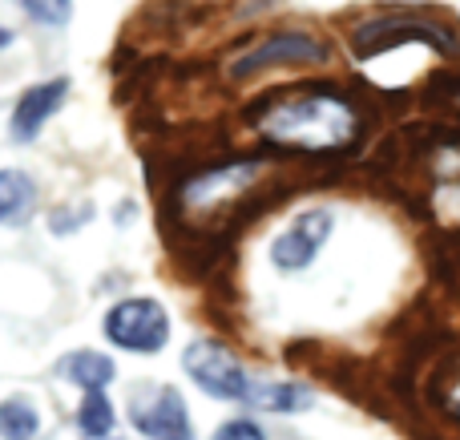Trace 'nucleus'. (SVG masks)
<instances>
[{
  "label": "nucleus",
  "mask_w": 460,
  "mask_h": 440,
  "mask_svg": "<svg viewBox=\"0 0 460 440\" xmlns=\"http://www.w3.org/2000/svg\"><path fill=\"white\" fill-rule=\"evenodd\" d=\"M327 234H332V210H303V215L270 242V263H275L279 271H303V267L315 263Z\"/></svg>",
  "instance_id": "obj_4"
},
{
  "label": "nucleus",
  "mask_w": 460,
  "mask_h": 440,
  "mask_svg": "<svg viewBox=\"0 0 460 440\" xmlns=\"http://www.w3.org/2000/svg\"><path fill=\"white\" fill-rule=\"evenodd\" d=\"M182 368L215 400H246V392H251V380H246L243 364L223 344H215V339H194L182 352Z\"/></svg>",
  "instance_id": "obj_3"
},
{
  "label": "nucleus",
  "mask_w": 460,
  "mask_h": 440,
  "mask_svg": "<svg viewBox=\"0 0 460 440\" xmlns=\"http://www.w3.org/2000/svg\"><path fill=\"white\" fill-rule=\"evenodd\" d=\"M215 440H267V436H262V428L254 420H226L215 433Z\"/></svg>",
  "instance_id": "obj_15"
},
{
  "label": "nucleus",
  "mask_w": 460,
  "mask_h": 440,
  "mask_svg": "<svg viewBox=\"0 0 460 440\" xmlns=\"http://www.w3.org/2000/svg\"><path fill=\"white\" fill-rule=\"evenodd\" d=\"M77 428L85 440H105L113 433V404L105 392H85L77 409Z\"/></svg>",
  "instance_id": "obj_13"
},
{
  "label": "nucleus",
  "mask_w": 460,
  "mask_h": 440,
  "mask_svg": "<svg viewBox=\"0 0 460 440\" xmlns=\"http://www.w3.org/2000/svg\"><path fill=\"white\" fill-rule=\"evenodd\" d=\"M8 40H13V32H8V29H4V24H0V48H4V45H8Z\"/></svg>",
  "instance_id": "obj_17"
},
{
  "label": "nucleus",
  "mask_w": 460,
  "mask_h": 440,
  "mask_svg": "<svg viewBox=\"0 0 460 440\" xmlns=\"http://www.w3.org/2000/svg\"><path fill=\"white\" fill-rule=\"evenodd\" d=\"M327 61V48L319 45L307 32H283V37H267L251 48L246 57L234 61V77H246V73H259L267 65H319Z\"/></svg>",
  "instance_id": "obj_6"
},
{
  "label": "nucleus",
  "mask_w": 460,
  "mask_h": 440,
  "mask_svg": "<svg viewBox=\"0 0 460 440\" xmlns=\"http://www.w3.org/2000/svg\"><path fill=\"white\" fill-rule=\"evenodd\" d=\"M254 178H259V162H238V166L207 170L202 178H194V182L186 186V207H218V202L243 194Z\"/></svg>",
  "instance_id": "obj_8"
},
{
  "label": "nucleus",
  "mask_w": 460,
  "mask_h": 440,
  "mask_svg": "<svg viewBox=\"0 0 460 440\" xmlns=\"http://www.w3.org/2000/svg\"><path fill=\"white\" fill-rule=\"evenodd\" d=\"M65 93H69V81H65V77H53V81H40V85H32L29 93L21 97L16 113H13V137H16V142H29V137H37V129L45 126V121L53 118L57 110H61Z\"/></svg>",
  "instance_id": "obj_7"
},
{
  "label": "nucleus",
  "mask_w": 460,
  "mask_h": 440,
  "mask_svg": "<svg viewBox=\"0 0 460 440\" xmlns=\"http://www.w3.org/2000/svg\"><path fill=\"white\" fill-rule=\"evenodd\" d=\"M29 16H37L40 24H65L69 21V0H24Z\"/></svg>",
  "instance_id": "obj_14"
},
{
  "label": "nucleus",
  "mask_w": 460,
  "mask_h": 440,
  "mask_svg": "<svg viewBox=\"0 0 460 440\" xmlns=\"http://www.w3.org/2000/svg\"><path fill=\"white\" fill-rule=\"evenodd\" d=\"M448 409H453V417L460 420V380H456V388L448 392Z\"/></svg>",
  "instance_id": "obj_16"
},
{
  "label": "nucleus",
  "mask_w": 460,
  "mask_h": 440,
  "mask_svg": "<svg viewBox=\"0 0 460 440\" xmlns=\"http://www.w3.org/2000/svg\"><path fill=\"white\" fill-rule=\"evenodd\" d=\"M0 436L4 440H37L40 436V412L24 396H8L0 404Z\"/></svg>",
  "instance_id": "obj_12"
},
{
  "label": "nucleus",
  "mask_w": 460,
  "mask_h": 440,
  "mask_svg": "<svg viewBox=\"0 0 460 440\" xmlns=\"http://www.w3.org/2000/svg\"><path fill=\"white\" fill-rule=\"evenodd\" d=\"M37 202V186L24 170H0V223H24Z\"/></svg>",
  "instance_id": "obj_10"
},
{
  "label": "nucleus",
  "mask_w": 460,
  "mask_h": 440,
  "mask_svg": "<svg viewBox=\"0 0 460 440\" xmlns=\"http://www.w3.org/2000/svg\"><path fill=\"white\" fill-rule=\"evenodd\" d=\"M259 134L287 150H348L359 137V113L348 97L340 93H299L283 97V101L267 105L259 113Z\"/></svg>",
  "instance_id": "obj_1"
},
{
  "label": "nucleus",
  "mask_w": 460,
  "mask_h": 440,
  "mask_svg": "<svg viewBox=\"0 0 460 440\" xmlns=\"http://www.w3.org/2000/svg\"><path fill=\"white\" fill-rule=\"evenodd\" d=\"M246 404L262 412H303L311 409V392L303 384H251Z\"/></svg>",
  "instance_id": "obj_11"
},
{
  "label": "nucleus",
  "mask_w": 460,
  "mask_h": 440,
  "mask_svg": "<svg viewBox=\"0 0 460 440\" xmlns=\"http://www.w3.org/2000/svg\"><path fill=\"white\" fill-rule=\"evenodd\" d=\"M129 420L134 428H142L150 440H194L190 428V412H186V400L178 396V388H158V392L134 400L129 409Z\"/></svg>",
  "instance_id": "obj_5"
},
{
  "label": "nucleus",
  "mask_w": 460,
  "mask_h": 440,
  "mask_svg": "<svg viewBox=\"0 0 460 440\" xmlns=\"http://www.w3.org/2000/svg\"><path fill=\"white\" fill-rule=\"evenodd\" d=\"M57 376L73 380V384H81L85 392H102L105 384L113 380V360L102 352H69L61 364H57Z\"/></svg>",
  "instance_id": "obj_9"
},
{
  "label": "nucleus",
  "mask_w": 460,
  "mask_h": 440,
  "mask_svg": "<svg viewBox=\"0 0 460 440\" xmlns=\"http://www.w3.org/2000/svg\"><path fill=\"white\" fill-rule=\"evenodd\" d=\"M105 336L126 352H158L170 339V315L158 299H121L105 315Z\"/></svg>",
  "instance_id": "obj_2"
}]
</instances>
